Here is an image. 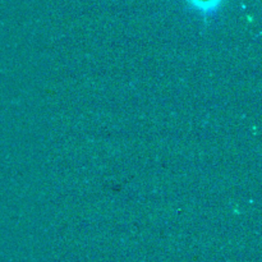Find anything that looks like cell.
Returning <instances> with one entry per match:
<instances>
[{"label":"cell","mask_w":262,"mask_h":262,"mask_svg":"<svg viewBox=\"0 0 262 262\" xmlns=\"http://www.w3.org/2000/svg\"><path fill=\"white\" fill-rule=\"evenodd\" d=\"M194 2H196L197 5H200V7H205L207 8V9H210V8H212L214 5H216L217 0H194Z\"/></svg>","instance_id":"obj_1"}]
</instances>
